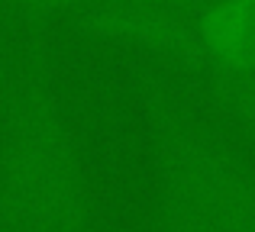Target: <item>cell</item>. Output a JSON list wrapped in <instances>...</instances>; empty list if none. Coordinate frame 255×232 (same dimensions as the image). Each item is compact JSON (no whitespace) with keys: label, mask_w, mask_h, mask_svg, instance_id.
Listing matches in <instances>:
<instances>
[{"label":"cell","mask_w":255,"mask_h":232,"mask_svg":"<svg viewBox=\"0 0 255 232\" xmlns=\"http://www.w3.org/2000/svg\"><path fill=\"white\" fill-rule=\"evenodd\" d=\"M0 223L6 232H94L84 164L42 55L29 58L0 132Z\"/></svg>","instance_id":"cell-1"},{"label":"cell","mask_w":255,"mask_h":232,"mask_svg":"<svg viewBox=\"0 0 255 232\" xmlns=\"http://www.w3.org/2000/svg\"><path fill=\"white\" fill-rule=\"evenodd\" d=\"M184 71H191L197 77V84L204 87V94L210 97V103L220 110L233 126L255 139V68H220V65H187Z\"/></svg>","instance_id":"cell-3"},{"label":"cell","mask_w":255,"mask_h":232,"mask_svg":"<svg viewBox=\"0 0 255 232\" xmlns=\"http://www.w3.org/2000/svg\"><path fill=\"white\" fill-rule=\"evenodd\" d=\"M162 232H255V168L162 81L139 84Z\"/></svg>","instance_id":"cell-2"},{"label":"cell","mask_w":255,"mask_h":232,"mask_svg":"<svg viewBox=\"0 0 255 232\" xmlns=\"http://www.w3.org/2000/svg\"><path fill=\"white\" fill-rule=\"evenodd\" d=\"M107 3H129V0H13L23 19H49L75 6H107Z\"/></svg>","instance_id":"cell-4"},{"label":"cell","mask_w":255,"mask_h":232,"mask_svg":"<svg viewBox=\"0 0 255 232\" xmlns=\"http://www.w3.org/2000/svg\"><path fill=\"white\" fill-rule=\"evenodd\" d=\"M0 232H6V229H3V223H0Z\"/></svg>","instance_id":"cell-5"}]
</instances>
